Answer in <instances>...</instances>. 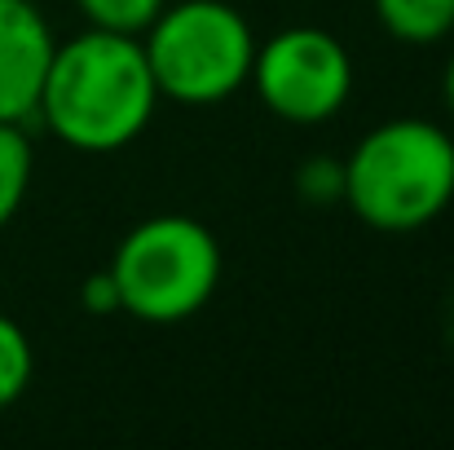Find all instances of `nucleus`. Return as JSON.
I'll use <instances>...</instances> for the list:
<instances>
[{"label": "nucleus", "mask_w": 454, "mask_h": 450, "mask_svg": "<svg viewBox=\"0 0 454 450\" xmlns=\"http://www.w3.org/2000/svg\"><path fill=\"white\" fill-rule=\"evenodd\" d=\"M159 107L142 36L89 27L84 36L53 44L35 120L71 150L111 154L137 142Z\"/></svg>", "instance_id": "obj_1"}, {"label": "nucleus", "mask_w": 454, "mask_h": 450, "mask_svg": "<svg viewBox=\"0 0 454 450\" xmlns=\"http://www.w3.org/2000/svg\"><path fill=\"white\" fill-rule=\"evenodd\" d=\"M357 221L411 234L454 203V138L433 120H388L344 159V194Z\"/></svg>", "instance_id": "obj_2"}, {"label": "nucleus", "mask_w": 454, "mask_h": 450, "mask_svg": "<svg viewBox=\"0 0 454 450\" xmlns=\"http://www.w3.org/2000/svg\"><path fill=\"white\" fill-rule=\"evenodd\" d=\"M142 49L159 98L181 107H216L247 84L256 36L225 0H181L159 9V18L142 31Z\"/></svg>", "instance_id": "obj_3"}, {"label": "nucleus", "mask_w": 454, "mask_h": 450, "mask_svg": "<svg viewBox=\"0 0 454 450\" xmlns=\"http://www.w3.org/2000/svg\"><path fill=\"white\" fill-rule=\"evenodd\" d=\"M111 279L120 288V309L172 327L194 318L221 283V243L194 217L168 212L133 225L111 257Z\"/></svg>", "instance_id": "obj_4"}, {"label": "nucleus", "mask_w": 454, "mask_h": 450, "mask_svg": "<svg viewBox=\"0 0 454 450\" xmlns=\"http://www.w3.org/2000/svg\"><path fill=\"white\" fill-rule=\"evenodd\" d=\"M247 84L287 124H322L353 93L348 49L322 27H287L256 44Z\"/></svg>", "instance_id": "obj_5"}, {"label": "nucleus", "mask_w": 454, "mask_h": 450, "mask_svg": "<svg viewBox=\"0 0 454 450\" xmlns=\"http://www.w3.org/2000/svg\"><path fill=\"white\" fill-rule=\"evenodd\" d=\"M53 31L31 0H0V124L35 120Z\"/></svg>", "instance_id": "obj_6"}, {"label": "nucleus", "mask_w": 454, "mask_h": 450, "mask_svg": "<svg viewBox=\"0 0 454 450\" xmlns=\"http://www.w3.org/2000/svg\"><path fill=\"white\" fill-rule=\"evenodd\" d=\"M375 13L406 44H437L454 31V0H375Z\"/></svg>", "instance_id": "obj_7"}, {"label": "nucleus", "mask_w": 454, "mask_h": 450, "mask_svg": "<svg viewBox=\"0 0 454 450\" xmlns=\"http://www.w3.org/2000/svg\"><path fill=\"white\" fill-rule=\"evenodd\" d=\"M31 168H35V150L22 124H0V230L18 217L31 186Z\"/></svg>", "instance_id": "obj_8"}, {"label": "nucleus", "mask_w": 454, "mask_h": 450, "mask_svg": "<svg viewBox=\"0 0 454 450\" xmlns=\"http://www.w3.org/2000/svg\"><path fill=\"white\" fill-rule=\"evenodd\" d=\"M31 371H35V358H31V340L27 331L0 313V411L13 407L27 384H31Z\"/></svg>", "instance_id": "obj_9"}, {"label": "nucleus", "mask_w": 454, "mask_h": 450, "mask_svg": "<svg viewBox=\"0 0 454 450\" xmlns=\"http://www.w3.org/2000/svg\"><path fill=\"white\" fill-rule=\"evenodd\" d=\"M80 13L102 27V31H120V36H142L159 18V9L168 0H75Z\"/></svg>", "instance_id": "obj_10"}, {"label": "nucleus", "mask_w": 454, "mask_h": 450, "mask_svg": "<svg viewBox=\"0 0 454 450\" xmlns=\"http://www.w3.org/2000/svg\"><path fill=\"white\" fill-rule=\"evenodd\" d=\"M296 190H301L309 203H340L344 194V159H304L301 172H296Z\"/></svg>", "instance_id": "obj_11"}, {"label": "nucleus", "mask_w": 454, "mask_h": 450, "mask_svg": "<svg viewBox=\"0 0 454 450\" xmlns=\"http://www.w3.org/2000/svg\"><path fill=\"white\" fill-rule=\"evenodd\" d=\"M80 300H84V309H89V313H98V318L120 313V288H115L111 270L89 274V279H84V288H80Z\"/></svg>", "instance_id": "obj_12"}, {"label": "nucleus", "mask_w": 454, "mask_h": 450, "mask_svg": "<svg viewBox=\"0 0 454 450\" xmlns=\"http://www.w3.org/2000/svg\"><path fill=\"white\" fill-rule=\"evenodd\" d=\"M446 107H450V115H454V53H450V62H446Z\"/></svg>", "instance_id": "obj_13"}]
</instances>
